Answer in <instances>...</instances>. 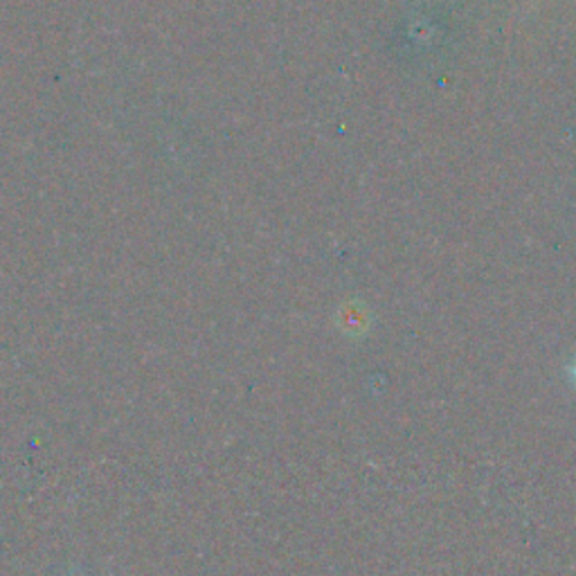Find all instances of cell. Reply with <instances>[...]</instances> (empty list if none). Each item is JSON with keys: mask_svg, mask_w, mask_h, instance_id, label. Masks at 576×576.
Returning <instances> with one entry per match:
<instances>
[{"mask_svg": "<svg viewBox=\"0 0 576 576\" xmlns=\"http://www.w3.org/2000/svg\"><path fill=\"white\" fill-rule=\"evenodd\" d=\"M572 376H574V380H576V361H574V365H572Z\"/></svg>", "mask_w": 576, "mask_h": 576, "instance_id": "cell-1", "label": "cell"}]
</instances>
